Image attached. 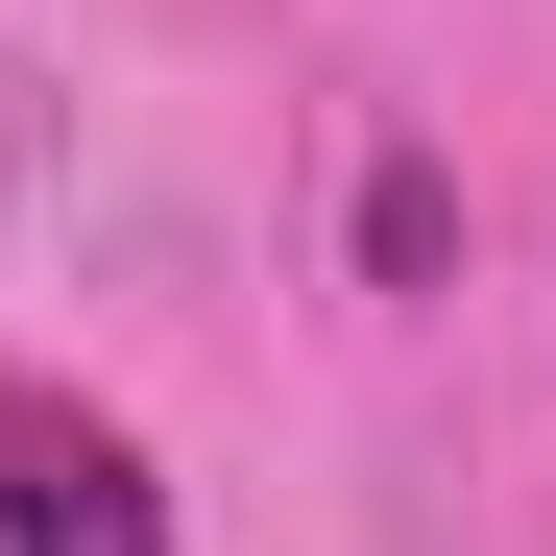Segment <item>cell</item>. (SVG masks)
<instances>
[{
    "label": "cell",
    "instance_id": "6da1fadb",
    "mask_svg": "<svg viewBox=\"0 0 556 556\" xmlns=\"http://www.w3.org/2000/svg\"><path fill=\"white\" fill-rule=\"evenodd\" d=\"M0 556H169L146 435H122V412H73V388H0Z\"/></svg>",
    "mask_w": 556,
    "mask_h": 556
},
{
    "label": "cell",
    "instance_id": "7a4b0ae2",
    "mask_svg": "<svg viewBox=\"0 0 556 556\" xmlns=\"http://www.w3.org/2000/svg\"><path fill=\"white\" fill-rule=\"evenodd\" d=\"M435 266H459V169L388 146V169H363V291H435Z\"/></svg>",
    "mask_w": 556,
    "mask_h": 556
}]
</instances>
